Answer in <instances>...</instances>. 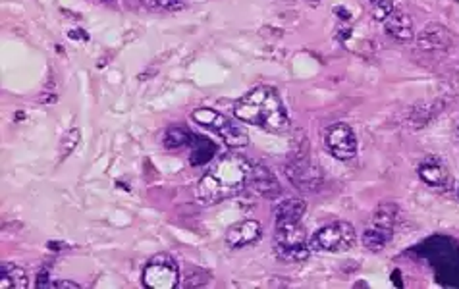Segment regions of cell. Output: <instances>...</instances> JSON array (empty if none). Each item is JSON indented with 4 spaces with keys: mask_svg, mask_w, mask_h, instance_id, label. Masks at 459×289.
<instances>
[{
    "mask_svg": "<svg viewBox=\"0 0 459 289\" xmlns=\"http://www.w3.org/2000/svg\"><path fill=\"white\" fill-rule=\"evenodd\" d=\"M251 164L239 155H224L211 166L197 184V197L207 205L232 199L249 186Z\"/></svg>",
    "mask_w": 459,
    "mask_h": 289,
    "instance_id": "6da1fadb",
    "label": "cell"
},
{
    "mask_svg": "<svg viewBox=\"0 0 459 289\" xmlns=\"http://www.w3.org/2000/svg\"><path fill=\"white\" fill-rule=\"evenodd\" d=\"M234 116L244 124L255 125L272 134H282L290 129L286 108L272 87H257L249 91L235 103Z\"/></svg>",
    "mask_w": 459,
    "mask_h": 289,
    "instance_id": "7a4b0ae2",
    "label": "cell"
},
{
    "mask_svg": "<svg viewBox=\"0 0 459 289\" xmlns=\"http://www.w3.org/2000/svg\"><path fill=\"white\" fill-rule=\"evenodd\" d=\"M276 255L286 262H303L311 255L301 222H276Z\"/></svg>",
    "mask_w": 459,
    "mask_h": 289,
    "instance_id": "3957f363",
    "label": "cell"
},
{
    "mask_svg": "<svg viewBox=\"0 0 459 289\" xmlns=\"http://www.w3.org/2000/svg\"><path fill=\"white\" fill-rule=\"evenodd\" d=\"M355 241H357L355 227L349 222L340 220L315 231L309 241V247L311 251H318V253H344L353 247Z\"/></svg>",
    "mask_w": 459,
    "mask_h": 289,
    "instance_id": "277c9868",
    "label": "cell"
},
{
    "mask_svg": "<svg viewBox=\"0 0 459 289\" xmlns=\"http://www.w3.org/2000/svg\"><path fill=\"white\" fill-rule=\"evenodd\" d=\"M191 118L199 125H203L207 129L215 131L216 135H220V139L230 149H244L249 143L247 134H245L244 129L237 124H234L230 118H226L224 114L218 112V110H213V108H197L191 114Z\"/></svg>",
    "mask_w": 459,
    "mask_h": 289,
    "instance_id": "5b68a950",
    "label": "cell"
},
{
    "mask_svg": "<svg viewBox=\"0 0 459 289\" xmlns=\"http://www.w3.org/2000/svg\"><path fill=\"white\" fill-rule=\"evenodd\" d=\"M143 286L147 289H174L180 286L178 262L166 253L154 255L143 270Z\"/></svg>",
    "mask_w": 459,
    "mask_h": 289,
    "instance_id": "8992f818",
    "label": "cell"
},
{
    "mask_svg": "<svg viewBox=\"0 0 459 289\" xmlns=\"http://www.w3.org/2000/svg\"><path fill=\"white\" fill-rule=\"evenodd\" d=\"M327 147L338 160H351L357 155V139L353 129L344 122L328 127L327 131Z\"/></svg>",
    "mask_w": 459,
    "mask_h": 289,
    "instance_id": "52a82bcc",
    "label": "cell"
},
{
    "mask_svg": "<svg viewBox=\"0 0 459 289\" xmlns=\"http://www.w3.org/2000/svg\"><path fill=\"white\" fill-rule=\"evenodd\" d=\"M261 238H263V226L257 220L235 222L234 226H230L226 231V243L230 249H244L257 243Z\"/></svg>",
    "mask_w": 459,
    "mask_h": 289,
    "instance_id": "ba28073f",
    "label": "cell"
},
{
    "mask_svg": "<svg viewBox=\"0 0 459 289\" xmlns=\"http://www.w3.org/2000/svg\"><path fill=\"white\" fill-rule=\"evenodd\" d=\"M417 45L423 51H448L451 47V35L446 27H442L438 23H429L423 27V32H419Z\"/></svg>",
    "mask_w": 459,
    "mask_h": 289,
    "instance_id": "9c48e42d",
    "label": "cell"
},
{
    "mask_svg": "<svg viewBox=\"0 0 459 289\" xmlns=\"http://www.w3.org/2000/svg\"><path fill=\"white\" fill-rule=\"evenodd\" d=\"M249 186L255 189V193L266 199H274L282 193V187L278 184L276 176L263 164L251 166V176H249Z\"/></svg>",
    "mask_w": 459,
    "mask_h": 289,
    "instance_id": "30bf717a",
    "label": "cell"
},
{
    "mask_svg": "<svg viewBox=\"0 0 459 289\" xmlns=\"http://www.w3.org/2000/svg\"><path fill=\"white\" fill-rule=\"evenodd\" d=\"M384 29H386V35L399 42H409L415 37L413 21L405 12L398 8H394V12L384 20Z\"/></svg>",
    "mask_w": 459,
    "mask_h": 289,
    "instance_id": "8fae6325",
    "label": "cell"
},
{
    "mask_svg": "<svg viewBox=\"0 0 459 289\" xmlns=\"http://www.w3.org/2000/svg\"><path fill=\"white\" fill-rule=\"evenodd\" d=\"M419 177L430 187H446L449 181V172L440 160L430 158L419 166Z\"/></svg>",
    "mask_w": 459,
    "mask_h": 289,
    "instance_id": "7c38bea8",
    "label": "cell"
},
{
    "mask_svg": "<svg viewBox=\"0 0 459 289\" xmlns=\"http://www.w3.org/2000/svg\"><path fill=\"white\" fill-rule=\"evenodd\" d=\"M27 288V274L25 270L8 262V260H2L0 262V289H25Z\"/></svg>",
    "mask_w": 459,
    "mask_h": 289,
    "instance_id": "4fadbf2b",
    "label": "cell"
},
{
    "mask_svg": "<svg viewBox=\"0 0 459 289\" xmlns=\"http://www.w3.org/2000/svg\"><path fill=\"white\" fill-rule=\"evenodd\" d=\"M287 177L296 184L299 189H313L318 184V174L315 168H311L309 162H296L287 166Z\"/></svg>",
    "mask_w": 459,
    "mask_h": 289,
    "instance_id": "5bb4252c",
    "label": "cell"
},
{
    "mask_svg": "<svg viewBox=\"0 0 459 289\" xmlns=\"http://www.w3.org/2000/svg\"><path fill=\"white\" fill-rule=\"evenodd\" d=\"M307 212V205L301 199H286L280 201L274 208L276 222H301V218Z\"/></svg>",
    "mask_w": 459,
    "mask_h": 289,
    "instance_id": "9a60e30c",
    "label": "cell"
},
{
    "mask_svg": "<svg viewBox=\"0 0 459 289\" xmlns=\"http://www.w3.org/2000/svg\"><path fill=\"white\" fill-rule=\"evenodd\" d=\"M394 236V231H390V229H382V227L378 226H370L365 227V231H363V247L368 249V251H373V253H378V251H382V249L386 247L388 241L392 239Z\"/></svg>",
    "mask_w": 459,
    "mask_h": 289,
    "instance_id": "2e32d148",
    "label": "cell"
},
{
    "mask_svg": "<svg viewBox=\"0 0 459 289\" xmlns=\"http://www.w3.org/2000/svg\"><path fill=\"white\" fill-rule=\"evenodd\" d=\"M398 207L392 205V203H386V205H380V207L375 210V214L370 218V224L373 226L382 227V229H390L394 231V226H396V220H398Z\"/></svg>",
    "mask_w": 459,
    "mask_h": 289,
    "instance_id": "e0dca14e",
    "label": "cell"
},
{
    "mask_svg": "<svg viewBox=\"0 0 459 289\" xmlns=\"http://www.w3.org/2000/svg\"><path fill=\"white\" fill-rule=\"evenodd\" d=\"M191 134L185 127H170L166 135H164V144L166 149H180L184 144L191 143Z\"/></svg>",
    "mask_w": 459,
    "mask_h": 289,
    "instance_id": "ac0fdd59",
    "label": "cell"
},
{
    "mask_svg": "<svg viewBox=\"0 0 459 289\" xmlns=\"http://www.w3.org/2000/svg\"><path fill=\"white\" fill-rule=\"evenodd\" d=\"M80 139H82V134H80V129L78 127H72L68 134L64 135L60 139V155L62 158H66L68 155H72L73 149L80 144Z\"/></svg>",
    "mask_w": 459,
    "mask_h": 289,
    "instance_id": "d6986e66",
    "label": "cell"
},
{
    "mask_svg": "<svg viewBox=\"0 0 459 289\" xmlns=\"http://www.w3.org/2000/svg\"><path fill=\"white\" fill-rule=\"evenodd\" d=\"M147 8H154V10H180V8H184V4H182V0H141Z\"/></svg>",
    "mask_w": 459,
    "mask_h": 289,
    "instance_id": "ffe728a7",
    "label": "cell"
},
{
    "mask_svg": "<svg viewBox=\"0 0 459 289\" xmlns=\"http://www.w3.org/2000/svg\"><path fill=\"white\" fill-rule=\"evenodd\" d=\"M394 12V2L392 0H377L373 2V16L377 21H384Z\"/></svg>",
    "mask_w": 459,
    "mask_h": 289,
    "instance_id": "44dd1931",
    "label": "cell"
},
{
    "mask_svg": "<svg viewBox=\"0 0 459 289\" xmlns=\"http://www.w3.org/2000/svg\"><path fill=\"white\" fill-rule=\"evenodd\" d=\"M49 288H54V289H80L82 286H80V284H75V281H68V279H56V281H51V284H49Z\"/></svg>",
    "mask_w": 459,
    "mask_h": 289,
    "instance_id": "7402d4cb",
    "label": "cell"
},
{
    "mask_svg": "<svg viewBox=\"0 0 459 289\" xmlns=\"http://www.w3.org/2000/svg\"><path fill=\"white\" fill-rule=\"evenodd\" d=\"M334 14H340V16H338L340 20H344V21L351 20V14H349L344 6H336V8H334Z\"/></svg>",
    "mask_w": 459,
    "mask_h": 289,
    "instance_id": "603a6c76",
    "label": "cell"
},
{
    "mask_svg": "<svg viewBox=\"0 0 459 289\" xmlns=\"http://www.w3.org/2000/svg\"><path fill=\"white\" fill-rule=\"evenodd\" d=\"M309 2H311V6H316V4H318V0H309Z\"/></svg>",
    "mask_w": 459,
    "mask_h": 289,
    "instance_id": "cb8c5ba5",
    "label": "cell"
},
{
    "mask_svg": "<svg viewBox=\"0 0 459 289\" xmlns=\"http://www.w3.org/2000/svg\"><path fill=\"white\" fill-rule=\"evenodd\" d=\"M370 2H377V0H370Z\"/></svg>",
    "mask_w": 459,
    "mask_h": 289,
    "instance_id": "d4e9b609",
    "label": "cell"
},
{
    "mask_svg": "<svg viewBox=\"0 0 459 289\" xmlns=\"http://www.w3.org/2000/svg\"><path fill=\"white\" fill-rule=\"evenodd\" d=\"M458 197H459V189H458Z\"/></svg>",
    "mask_w": 459,
    "mask_h": 289,
    "instance_id": "484cf974",
    "label": "cell"
},
{
    "mask_svg": "<svg viewBox=\"0 0 459 289\" xmlns=\"http://www.w3.org/2000/svg\"><path fill=\"white\" fill-rule=\"evenodd\" d=\"M456 2H459V0H456Z\"/></svg>",
    "mask_w": 459,
    "mask_h": 289,
    "instance_id": "4316f807",
    "label": "cell"
},
{
    "mask_svg": "<svg viewBox=\"0 0 459 289\" xmlns=\"http://www.w3.org/2000/svg\"><path fill=\"white\" fill-rule=\"evenodd\" d=\"M458 134H459V129H458Z\"/></svg>",
    "mask_w": 459,
    "mask_h": 289,
    "instance_id": "83f0119b",
    "label": "cell"
},
{
    "mask_svg": "<svg viewBox=\"0 0 459 289\" xmlns=\"http://www.w3.org/2000/svg\"><path fill=\"white\" fill-rule=\"evenodd\" d=\"M106 2H108V0H106Z\"/></svg>",
    "mask_w": 459,
    "mask_h": 289,
    "instance_id": "f1b7e54d",
    "label": "cell"
}]
</instances>
